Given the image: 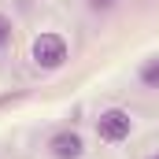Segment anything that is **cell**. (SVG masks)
Segmentation results:
<instances>
[{
  "mask_svg": "<svg viewBox=\"0 0 159 159\" xmlns=\"http://www.w3.org/2000/svg\"><path fill=\"white\" fill-rule=\"evenodd\" d=\"M148 159H159V156H148Z\"/></svg>",
  "mask_w": 159,
  "mask_h": 159,
  "instance_id": "52a82bcc",
  "label": "cell"
},
{
  "mask_svg": "<svg viewBox=\"0 0 159 159\" xmlns=\"http://www.w3.org/2000/svg\"><path fill=\"white\" fill-rule=\"evenodd\" d=\"M129 129H133V119H129V111H122V107H107V111H100V119H96V137L107 141V144L126 141Z\"/></svg>",
  "mask_w": 159,
  "mask_h": 159,
  "instance_id": "7a4b0ae2",
  "label": "cell"
},
{
  "mask_svg": "<svg viewBox=\"0 0 159 159\" xmlns=\"http://www.w3.org/2000/svg\"><path fill=\"white\" fill-rule=\"evenodd\" d=\"M137 78H141V85H144V89H159V56H148V59L141 63Z\"/></svg>",
  "mask_w": 159,
  "mask_h": 159,
  "instance_id": "277c9868",
  "label": "cell"
},
{
  "mask_svg": "<svg viewBox=\"0 0 159 159\" xmlns=\"http://www.w3.org/2000/svg\"><path fill=\"white\" fill-rule=\"evenodd\" d=\"M11 37H15V22L0 11V48H7V44H11Z\"/></svg>",
  "mask_w": 159,
  "mask_h": 159,
  "instance_id": "5b68a950",
  "label": "cell"
},
{
  "mask_svg": "<svg viewBox=\"0 0 159 159\" xmlns=\"http://www.w3.org/2000/svg\"><path fill=\"white\" fill-rule=\"evenodd\" d=\"M89 7L93 11H107V7H115V0H89Z\"/></svg>",
  "mask_w": 159,
  "mask_h": 159,
  "instance_id": "8992f818",
  "label": "cell"
},
{
  "mask_svg": "<svg viewBox=\"0 0 159 159\" xmlns=\"http://www.w3.org/2000/svg\"><path fill=\"white\" fill-rule=\"evenodd\" d=\"M48 152H52V159H81L85 141H81V133H74V129H59V133L48 137Z\"/></svg>",
  "mask_w": 159,
  "mask_h": 159,
  "instance_id": "3957f363",
  "label": "cell"
},
{
  "mask_svg": "<svg viewBox=\"0 0 159 159\" xmlns=\"http://www.w3.org/2000/svg\"><path fill=\"white\" fill-rule=\"evenodd\" d=\"M34 63H37L41 70H59L63 63H67V56H70V44L63 34H52V30H44L34 37Z\"/></svg>",
  "mask_w": 159,
  "mask_h": 159,
  "instance_id": "6da1fadb",
  "label": "cell"
}]
</instances>
